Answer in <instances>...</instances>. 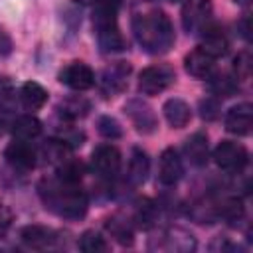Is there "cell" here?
<instances>
[{"label":"cell","mask_w":253,"mask_h":253,"mask_svg":"<svg viewBox=\"0 0 253 253\" xmlns=\"http://www.w3.org/2000/svg\"><path fill=\"white\" fill-rule=\"evenodd\" d=\"M128 75H130V65L128 63L115 61L113 65H109L103 71V77H101V89H103V93L107 97L121 93L126 87V83H128Z\"/></svg>","instance_id":"cell-10"},{"label":"cell","mask_w":253,"mask_h":253,"mask_svg":"<svg viewBox=\"0 0 253 253\" xmlns=\"http://www.w3.org/2000/svg\"><path fill=\"white\" fill-rule=\"evenodd\" d=\"M16 101V91L8 79H0V111H10Z\"/></svg>","instance_id":"cell-30"},{"label":"cell","mask_w":253,"mask_h":253,"mask_svg":"<svg viewBox=\"0 0 253 253\" xmlns=\"http://www.w3.org/2000/svg\"><path fill=\"white\" fill-rule=\"evenodd\" d=\"M211 16V2L210 0H186L182 4V26L190 32H200Z\"/></svg>","instance_id":"cell-7"},{"label":"cell","mask_w":253,"mask_h":253,"mask_svg":"<svg viewBox=\"0 0 253 253\" xmlns=\"http://www.w3.org/2000/svg\"><path fill=\"white\" fill-rule=\"evenodd\" d=\"M184 154L190 160V164L202 168L208 162L210 146H208V136L204 132H194L186 142H184Z\"/></svg>","instance_id":"cell-18"},{"label":"cell","mask_w":253,"mask_h":253,"mask_svg":"<svg viewBox=\"0 0 253 253\" xmlns=\"http://www.w3.org/2000/svg\"><path fill=\"white\" fill-rule=\"evenodd\" d=\"M184 174L182 160L174 148H166L160 154V166H158V180L162 186H176Z\"/></svg>","instance_id":"cell-11"},{"label":"cell","mask_w":253,"mask_h":253,"mask_svg":"<svg viewBox=\"0 0 253 253\" xmlns=\"http://www.w3.org/2000/svg\"><path fill=\"white\" fill-rule=\"evenodd\" d=\"M162 111H164V117H166L168 125L174 126V128H184L190 123V119H192V111H190L188 103L182 101V99H178V97L168 99L164 103Z\"/></svg>","instance_id":"cell-19"},{"label":"cell","mask_w":253,"mask_h":253,"mask_svg":"<svg viewBox=\"0 0 253 253\" xmlns=\"http://www.w3.org/2000/svg\"><path fill=\"white\" fill-rule=\"evenodd\" d=\"M59 81L67 85L73 91H87L95 85V73L93 69L83 61H73L65 65L59 73Z\"/></svg>","instance_id":"cell-9"},{"label":"cell","mask_w":253,"mask_h":253,"mask_svg":"<svg viewBox=\"0 0 253 253\" xmlns=\"http://www.w3.org/2000/svg\"><path fill=\"white\" fill-rule=\"evenodd\" d=\"M97 128H99V132H101L105 138H119V136L123 134V128H121L119 121L113 119V117H107V115H105V117H99Z\"/></svg>","instance_id":"cell-28"},{"label":"cell","mask_w":253,"mask_h":253,"mask_svg":"<svg viewBox=\"0 0 253 253\" xmlns=\"http://www.w3.org/2000/svg\"><path fill=\"white\" fill-rule=\"evenodd\" d=\"M42 202L49 211L65 219H81L87 213V196L77 182L61 178L43 180L40 184Z\"/></svg>","instance_id":"cell-2"},{"label":"cell","mask_w":253,"mask_h":253,"mask_svg":"<svg viewBox=\"0 0 253 253\" xmlns=\"http://www.w3.org/2000/svg\"><path fill=\"white\" fill-rule=\"evenodd\" d=\"M148 172H150V160H148L146 152H142L140 148H134L130 154V160H128V172H126L128 182L132 186H140L146 182Z\"/></svg>","instance_id":"cell-20"},{"label":"cell","mask_w":253,"mask_h":253,"mask_svg":"<svg viewBox=\"0 0 253 253\" xmlns=\"http://www.w3.org/2000/svg\"><path fill=\"white\" fill-rule=\"evenodd\" d=\"M156 215H158V210H156V204L148 198H142L134 204V213H132V219L136 221L138 227L142 229H148L150 225H154L156 221Z\"/></svg>","instance_id":"cell-23"},{"label":"cell","mask_w":253,"mask_h":253,"mask_svg":"<svg viewBox=\"0 0 253 253\" xmlns=\"http://www.w3.org/2000/svg\"><path fill=\"white\" fill-rule=\"evenodd\" d=\"M89 111V105L79 99V101H67L61 105V115L67 117V119H77V117H83L85 113Z\"/></svg>","instance_id":"cell-31"},{"label":"cell","mask_w":253,"mask_h":253,"mask_svg":"<svg viewBox=\"0 0 253 253\" xmlns=\"http://www.w3.org/2000/svg\"><path fill=\"white\" fill-rule=\"evenodd\" d=\"M168 2H176V0H168Z\"/></svg>","instance_id":"cell-34"},{"label":"cell","mask_w":253,"mask_h":253,"mask_svg":"<svg viewBox=\"0 0 253 253\" xmlns=\"http://www.w3.org/2000/svg\"><path fill=\"white\" fill-rule=\"evenodd\" d=\"M20 237H22L26 247L38 249V251L51 249L55 245V241H57L55 231L45 227V225H26V227H22Z\"/></svg>","instance_id":"cell-14"},{"label":"cell","mask_w":253,"mask_h":253,"mask_svg":"<svg viewBox=\"0 0 253 253\" xmlns=\"http://www.w3.org/2000/svg\"><path fill=\"white\" fill-rule=\"evenodd\" d=\"M176 79V73L170 65H150L138 75V91L142 95H158L166 91Z\"/></svg>","instance_id":"cell-5"},{"label":"cell","mask_w":253,"mask_h":253,"mask_svg":"<svg viewBox=\"0 0 253 253\" xmlns=\"http://www.w3.org/2000/svg\"><path fill=\"white\" fill-rule=\"evenodd\" d=\"M20 101H22V105L26 107V109H40V107H43L45 105V101H47V91L40 85V83H36V81H28V83H24L22 85V89H20Z\"/></svg>","instance_id":"cell-21"},{"label":"cell","mask_w":253,"mask_h":253,"mask_svg":"<svg viewBox=\"0 0 253 253\" xmlns=\"http://www.w3.org/2000/svg\"><path fill=\"white\" fill-rule=\"evenodd\" d=\"M105 227H107V231L111 233V237H115L121 245H132V241H134V237H132V227H130V223L126 221V219H123V217H119V215H113V217H109L107 221H105Z\"/></svg>","instance_id":"cell-24"},{"label":"cell","mask_w":253,"mask_h":253,"mask_svg":"<svg viewBox=\"0 0 253 253\" xmlns=\"http://www.w3.org/2000/svg\"><path fill=\"white\" fill-rule=\"evenodd\" d=\"M156 247L164 251H194L196 239L192 233H188L182 227H170L162 233V241Z\"/></svg>","instance_id":"cell-17"},{"label":"cell","mask_w":253,"mask_h":253,"mask_svg":"<svg viewBox=\"0 0 253 253\" xmlns=\"http://www.w3.org/2000/svg\"><path fill=\"white\" fill-rule=\"evenodd\" d=\"M213 160L215 164L225 170V172H231V174H237L241 172L247 162H249V152L243 144L239 142H233V140H221L215 150H213Z\"/></svg>","instance_id":"cell-4"},{"label":"cell","mask_w":253,"mask_h":253,"mask_svg":"<svg viewBox=\"0 0 253 253\" xmlns=\"http://www.w3.org/2000/svg\"><path fill=\"white\" fill-rule=\"evenodd\" d=\"M211 91L219 97H231L239 87H237V77H231L227 73H219V75H213L211 83H210Z\"/></svg>","instance_id":"cell-26"},{"label":"cell","mask_w":253,"mask_h":253,"mask_svg":"<svg viewBox=\"0 0 253 253\" xmlns=\"http://www.w3.org/2000/svg\"><path fill=\"white\" fill-rule=\"evenodd\" d=\"M217 213L223 219H227L229 223H235V221H239L243 217V206H241V202L237 198H227V200H223L219 204Z\"/></svg>","instance_id":"cell-27"},{"label":"cell","mask_w":253,"mask_h":253,"mask_svg":"<svg viewBox=\"0 0 253 253\" xmlns=\"http://www.w3.org/2000/svg\"><path fill=\"white\" fill-rule=\"evenodd\" d=\"M4 158L18 172H30L36 166V150L30 140L16 138L14 142H10L4 150Z\"/></svg>","instance_id":"cell-8"},{"label":"cell","mask_w":253,"mask_h":253,"mask_svg":"<svg viewBox=\"0 0 253 253\" xmlns=\"http://www.w3.org/2000/svg\"><path fill=\"white\" fill-rule=\"evenodd\" d=\"M93 26L105 53L125 51L126 42L117 26V0H97L93 10Z\"/></svg>","instance_id":"cell-3"},{"label":"cell","mask_w":253,"mask_h":253,"mask_svg":"<svg viewBox=\"0 0 253 253\" xmlns=\"http://www.w3.org/2000/svg\"><path fill=\"white\" fill-rule=\"evenodd\" d=\"M200 115H202L204 121H215L219 117V103L215 99L200 101Z\"/></svg>","instance_id":"cell-32"},{"label":"cell","mask_w":253,"mask_h":253,"mask_svg":"<svg viewBox=\"0 0 253 253\" xmlns=\"http://www.w3.org/2000/svg\"><path fill=\"white\" fill-rule=\"evenodd\" d=\"M79 249L85 253H105L109 251V243L105 241V237L97 231H85L79 239Z\"/></svg>","instance_id":"cell-25"},{"label":"cell","mask_w":253,"mask_h":253,"mask_svg":"<svg viewBox=\"0 0 253 253\" xmlns=\"http://www.w3.org/2000/svg\"><path fill=\"white\" fill-rule=\"evenodd\" d=\"M225 128L237 136H245L251 132V105L239 103L231 107L225 115Z\"/></svg>","instance_id":"cell-16"},{"label":"cell","mask_w":253,"mask_h":253,"mask_svg":"<svg viewBox=\"0 0 253 253\" xmlns=\"http://www.w3.org/2000/svg\"><path fill=\"white\" fill-rule=\"evenodd\" d=\"M132 34L138 45L152 55L166 53L176 40L170 18L166 16V12L154 6L136 10L132 14Z\"/></svg>","instance_id":"cell-1"},{"label":"cell","mask_w":253,"mask_h":253,"mask_svg":"<svg viewBox=\"0 0 253 253\" xmlns=\"http://www.w3.org/2000/svg\"><path fill=\"white\" fill-rule=\"evenodd\" d=\"M235 2H237V4H241V6H247L251 0H235Z\"/></svg>","instance_id":"cell-33"},{"label":"cell","mask_w":253,"mask_h":253,"mask_svg":"<svg viewBox=\"0 0 253 253\" xmlns=\"http://www.w3.org/2000/svg\"><path fill=\"white\" fill-rule=\"evenodd\" d=\"M125 111H126V115L130 117V121H132V125L136 126L138 132L150 134V132L156 128V117H154L152 109H150L146 103H142L140 99L128 101V103L125 105Z\"/></svg>","instance_id":"cell-13"},{"label":"cell","mask_w":253,"mask_h":253,"mask_svg":"<svg viewBox=\"0 0 253 253\" xmlns=\"http://www.w3.org/2000/svg\"><path fill=\"white\" fill-rule=\"evenodd\" d=\"M184 67L196 79H210L215 69V57L206 53L202 47H196L184 57Z\"/></svg>","instance_id":"cell-12"},{"label":"cell","mask_w":253,"mask_h":253,"mask_svg":"<svg viewBox=\"0 0 253 253\" xmlns=\"http://www.w3.org/2000/svg\"><path fill=\"white\" fill-rule=\"evenodd\" d=\"M91 168L103 180H113L121 170V152L113 144H99L91 154Z\"/></svg>","instance_id":"cell-6"},{"label":"cell","mask_w":253,"mask_h":253,"mask_svg":"<svg viewBox=\"0 0 253 253\" xmlns=\"http://www.w3.org/2000/svg\"><path fill=\"white\" fill-rule=\"evenodd\" d=\"M233 69H235V77L237 79H247L251 73V55L249 51H241L237 53V57L233 59Z\"/></svg>","instance_id":"cell-29"},{"label":"cell","mask_w":253,"mask_h":253,"mask_svg":"<svg viewBox=\"0 0 253 253\" xmlns=\"http://www.w3.org/2000/svg\"><path fill=\"white\" fill-rule=\"evenodd\" d=\"M12 132L16 138H22V140H32L36 138L40 132H42V123L32 117V115H22L14 121L12 125Z\"/></svg>","instance_id":"cell-22"},{"label":"cell","mask_w":253,"mask_h":253,"mask_svg":"<svg viewBox=\"0 0 253 253\" xmlns=\"http://www.w3.org/2000/svg\"><path fill=\"white\" fill-rule=\"evenodd\" d=\"M206 53H210L211 57H219L225 55L229 49V40L225 36V32L215 26V24H206L202 28V45H200Z\"/></svg>","instance_id":"cell-15"}]
</instances>
